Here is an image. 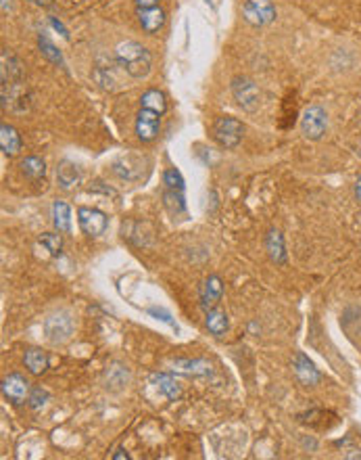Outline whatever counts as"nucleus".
Returning <instances> with one entry per match:
<instances>
[{
	"instance_id": "1",
	"label": "nucleus",
	"mask_w": 361,
	"mask_h": 460,
	"mask_svg": "<svg viewBox=\"0 0 361 460\" xmlns=\"http://www.w3.org/2000/svg\"><path fill=\"white\" fill-rule=\"evenodd\" d=\"M115 59H117L119 67L134 80L146 78L152 67V57L148 53V48L134 40L121 42L115 48Z\"/></svg>"
},
{
	"instance_id": "2",
	"label": "nucleus",
	"mask_w": 361,
	"mask_h": 460,
	"mask_svg": "<svg viewBox=\"0 0 361 460\" xmlns=\"http://www.w3.org/2000/svg\"><path fill=\"white\" fill-rule=\"evenodd\" d=\"M232 94L236 98V103L242 111L246 113H255L259 109V103H261V92L257 88V84L251 80V78H244V76H238L232 80Z\"/></svg>"
},
{
	"instance_id": "3",
	"label": "nucleus",
	"mask_w": 361,
	"mask_h": 460,
	"mask_svg": "<svg viewBox=\"0 0 361 460\" xmlns=\"http://www.w3.org/2000/svg\"><path fill=\"white\" fill-rule=\"evenodd\" d=\"M244 136V126L240 120L232 118V116H222L216 120L213 124V138L220 146L224 149H234L240 144Z\"/></svg>"
},
{
	"instance_id": "4",
	"label": "nucleus",
	"mask_w": 361,
	"mask_h": 460,
	"mask_svg": "<svg viewBox=\"0 0 361 460\" xmlns=\"http://www.w3.org/2000/svg\"><path fill=\"white\" fill-rule=\"evenodd\" d=\"M328 128V113L322 105H309L301 116V132L309 140H320Z\"/></svg>"
},
{
	"instance_id": "5",
	"label": "nucleus",
	"mask_w": 361,
	"mask_h": 460,
	"mask_svg": "<svg viewBox=\"0 0 361 460\" xmlns=\"http://www.w3.org/2000/svg\"><path fill=\"white\" fill-rule=\"evenodd\" d=\"M44 333L46 339L53 345H63L73 335V318L69 312H57L44 320Z\"/></svg>"
},
{
	"instance_id": "6",
	"label": "nucleus",
	"mask_w": 361,
	"mask_h": 460,
	"mask_svg": "<svg viewBox=\"0 0 361 460\" xmlns=\"http://www.w3.org/2000/svg\"><path fill=\"white\" fill-rule=\"evenodd\" d=\"M242 17L253 28H264L276 19V7L272 0H244Z\"/></svg>"
},
{
	"instance_id": "7",
	"label": "nucleus",
	"mask_w": 361,
	"mask_h": 460,
	"mask_svg": "<svg viewBox=\"0 0 361 460\" xmlns=\"http://www.w3.org/2000/svg\"><path fill=\"white\" fill-rule=\"evenodd\" d=\"M161 116L163 113H159L157 109L140 105V111L136 116V136L140 142H152L157 138L161 128Z\"/></svg>"
},
{
	"instance_id": "8",
	"label": "nucleus",
	"mask_w": 361,
	"mask_h": 460,
	"mask_svg": "<svg viewBox=\"0 0 361 460\" xmlns=\"http://www.w3.org/2000/svg\"><path fill=\"white\" fill-rule=\"evenodd\" d=\"M78 222H80V228L88 237H100V234H105V230L109 226L107 214H102L100 210H94V208H80L78 210Z\"/></svg>"
},
{
	"instance_id": "9",
	"label": "nucleus",
	"mask_w": 361,
	"mask_h": 460,
	"mask_svg": "<svg viewBox=\"0 0 361 460\" xmlns=\"http://www.w3.org/2000/svg\"><path fill=\"white\" fill-rule=\"evenodd\" d=\"M292 371H294V377L296 381L303 385V387H316L320 381H322V375L320 371L316 369V364L309 360L305 353H296L294 360H292Z\"/></svg>"
},
{
	"instance_id": "10",
	"label": "nucleus",
	"mask_w": 361,
	"mask_h": 460,
	"mask_svg": "<svg viewBox=\"0 0 361 460\" xmlns=\"http://www.w3.org/2000/svg\"><path fill=\"white\" fill-rule=\"evenodd\" d=\"M30 391H32L30 383L21 375H17V373H13V375L3 379V395L9 402H13L15 406L23 404L30 397Z\"/></svg>"
},
{
	"instance_id": "11",
	"label": "nucleus",
	"mask_w": 361,
	"mask_h": 460,
	"mask_svg": "<svg viewBox=\"0 0 361 460\" xmlns=\"http://www.w3.org/2000/svg\"><path fill=\"white\" fill-rule=\"evenodd\" d=\"M222 295H224L222 278L220 276H209L207 281L200 285V291H198L200 308L202 310H213V308H218V303L222 301Z\"/></svg>"
},
{
	"instance_id": "12",
	"label": "nucleus",
	"mask_w": 361,
	"mask_h": 460,
	"mask_svg": "<svg viewBox=\"0 0 361 460\" xmlns=\"http://www.w3.org/2000/svg\"><path fill=\"white\" fill-rule=\"evenodd\" d=\"M128 383H130V371H128V366H124L119 362L111 364L105 371V377H102V385H105V389H109V391H121L128 387Z\"/></svg>"
},
{
	"instance_id": "13",
	"label": "nucleus",
	"mask_w": 361,
	"mask_h": 460,
	"mask_svg": "<svg viewBox=\"0 0 361 460\" xmlns=\"http://www.w3.org/2000/svg\"><path fill=\"white\" fill-rule=\"evenodd\" d=\"M334 417L336 415H332L330 410H322V408H318V410H309V413L299 415L296 419H299V423H303L307 427L324 431V429H330L332 425H336Z\"/></svg>"
},
{
	"instance_id": "14",
	"label": "nucleus",
	"mask_w": 361,
	"mask_h": 460,
	"mask_svg": "<svg viewBox=\"0 0 361 460\" xmlns=\"http://www.w3.org/2000/svg\"><path fill=\"white\" fill-rule=\"evenodd\" d=\"M136 13H138V23L146 34H157L165 25V11L161 7L144 9V11H136Z\"/></svg>"
},
{
	"instance_id": "15",
	"label": "nucleus",
	"mask_w": 361,
	"mask_h": 460,
	"mask_svg": "<svg viewBox=\"0 0 361 460\" xmlns=\"http://www.w3.org/2000/svg\"><path fill=\"white\" fill-rule=\"evenodd\" d=\"M172 371L186 377H209L213 373L211 364L205 360H174Z\"/></svg>"
},
{
	"instance_id": "16",
	"label": "nucleus",
	"mask_w": 361,
	"mask_h": 460,
	"mask_svg": "<svg viewBox=\"0 0 361 460\" xmlns=\"http://www.w3.org/2000/svg\"><path fill=\"white\" fill-rule=\"evenodd\" d=\"M0 149H3V153H5V155H9V157L17 155V153L21 151V136L9 124L0 126Z\"/></svg>"
},
{
	"instance_id": "17",
	"label": "nucleus",
	"mask_w": 361,
	"mask_h": 460,
	"mask_svg": "<svg viewBox=\"0 0 361 460\" xmlns=\"http://www.w3.org/2000/svg\"><path fill=\"white\" fill-rule=\"evenodd\" d=\"M3 82H19L23 78V67L21 61L11 53L9 48H3Z\"/></svg>"
},
{
	"instance_id": "18",
	"label": "nucleus",
	"mask_w": 361,
	"mask_h": 460,
	"mask_svg": "<svg viewBox=\"0 0 361 460\" xmlns=\"http://www.w3.org/2000/svg\"><path fill=\"white\" fill-rule=\"evenodd\" d=\"M80 178H82L80 168H78L73 162L63 160V162L57 166V180H59V186H61V188H65V190L73 188V186L80 182Z\"/></svg>"
},
{
	"instance_id": "19",
	"label": "nucleus",
	"mask_w": 361,
	"mask_h": 460,
	"mask_svg": "<svg viewBox=\"0 0 361 460\" xmlns=\"http://www.w3.org/2000/svg\"><path fill=\"white\" fill-rule=\"evenodd\" d=\"M266 249L270 253L272 262L276 264H286V247H284V237L280 230H270L266 237Z\"/></svg>"
},
{
	"instance_id": "20",
	"label": "nucleus",
	"mask_w": 361,
	"mask_h": 460,
	"mask_svg": "<svg viewBox=\"0 0 361 460\" xmlns=\"http://www.w3.org/2000/svg\"><path fill=\"white\" fill-rule=\"evenodd\" d=\"M205 325H207L209 333L216 335V337H222L226 335V331L230 329V320H228V314L220 308H213V310H207L205 314Z\"/></svg>"
},
{
	"instance_id": "21",
	"label": "nucleus",
	"mask_w": 361,
	"mask_h": 460,
	"mask_svg": "<svg viewBox=\"0 0 361 460\" xmlns=\"http://www.w3.org/2000/svg\"><path fill=\"white\" fill-rule=\"evenodd\" d=\"M23 362H25V369L32 373V375H44L46 369H48V355L42 351V349H27L25 355H23Z\"/></svg>"
},
{
	"instance_id": "22",
	"label": "nucleus",
	"mask_w": 361,
	"mask_h": 460,
	"mask_svg": "<svg viewBox=\"0 0 361 460\" xmlns=\"http://www.w3.org/2000/svg\"><path fill=\"white\" fill-rule=\"evenodd\" d=\"M163 206L167 208V212L172 216H182L186 212V199H184V190H176V188H165L163 190Z\"/></svg>"
},
{
	"instance_id": "23",
	"label": "nucleus",
	"mask_w": 361,
	"mask_h": 460,
	"mask_svg": "<svg viewBox=\"0 0 361 460\" xmlns=\"http://www.w3.org/2000/svg\"><path fill=\"white\" fill-rule=\"evenodd\" d=\"M150 379H152L154 385H157V387L165 393L167 399L174 402V399H178V397L182 395V385H180L172 375H163V373H161V375H152Z\"/></svg>"
},
{
	"instance_id": "24",
	"label": "nucleus",
	"mask_w": 361,
	"mask_h": 460,
	"mask_svg": "<svg viewBox=\"0 0 361 460\" xmlns=\"http://www.w3.org/2000/svg\"><path fill=\"white\" fill-rule=\"evenodd\" d=\"M53 222L59 232H69L71 230V210L65 201H55L53 203Z\"/></svg>"
},
{
	"instance_id": "25",
	"label": "nucleus",
	"mask_w": 361,
	"mask_h": 460,
	"mask_svg": "<svg viewBox=\"0 0 361 460\" xmlns=\"http://www.w3.org/2000/svg\"><path fill=\"white\" fill-rule=\"evenodd\" d=\"M21 172H23L30 180H42V178L46 176V164H44V160L30 155V157H25V160L21 162Z\"/></svg>"
},
{
	"instance_id": "26",
	"label": "nucleus",
	"mask_w": 361,
	"mask_h": 460,
	"mask_svg": "<svg viewBox=\"0 0 361 460\" xmlns=\"http://www.w3.org/2000/svg\"><path fill=\"white\" fill-rule=\"evenodd\" d=\"M38 44H40V50H42V55H44L46 59H50V61L57 63V65H61V67L65 65V61H63L61 53L57 50V46H55L53 42H50L46 36H40V38H38Z\"/></svg>"
},
{
	"instance_id": "27",
	"label": "nucleus",
	"mask_w": 361,
	"mask_h": 460,
	"mask_svg": "<svg viewBox=\"0 0 361 460\" xmlns=\"http://www.w3.org/2000/svg\"><path fill=\"white\" fill-rule=\"evenodd\" d=\"M40 243L46 247V251H48L50 255H59L61 249H63V237H61L59 232H44V234L40 237Z\"/></svg>"
},
{
	"instance_id": "28",
	"label": "nucleus",
	"mask_w": 361,
	"mask_h": 460,
	"mask_svg": "<svg viewBox=\"0 0 361 460\" xmlns=\"http://www.w3.org/2000/svg\"><path fill=\"white\" fill-rule=\"evenodd\" d=\"M163 184H165V188L184 190V178H182V174H180L176 168H170V170L163 174Z\"/></svg>"
},
{
	"instance_id": "29",
	"label": "nucleus",
	"mask_w": 361,
	"mask_h": 460,
	"mask_svg": "<svg viewBox=\"0 0 361 460\" xmlns=\"http://www.w3.org/2000/svg\"><path fill=\"white\" fill-rule=\"evenodd\" d=\"M27 402H30V406L34 408V410H40V408L48 402V391L42 389V387H34V389L30 391Z\"/></svg>"
},
{
	"instance_id": "30",
	"label": "nucleus",
	"mask_w": 361,
	"mask_h": 460,
	"mask_svg": "<svg viewBox=\"0 0 361 460\" xmlns=\"http://www.w3.org/2000/svg\"><path fill=\"white\" fill-rule=\"evenodd\" d=\"M148 314L150 316H157L159 320H163V322H167V325H172L176 329V322L172 320V316H170L167 310H163V308H148Z\"/></svg>"
},
{
	"instance_id": "31",
	"label": "nucleus",
	"mask_w": 361,
	"mask_h": 460,
	"mask_svg": "<svg viewBox=\"0 0 361 460\" xmlns=\"http://www.w3.org/2000/svg\"><path fill=\"white\" fill-rule=\"evenodd\" d=\"M136 11H144V9H154L159 7V0H134Z\"/></svg>"
},
{
	"instance_id": "32",
	"label": "nucleus",
	"mask_w": 361,
	"mask_h": 460,
	"mask_svg": "<svg viewBox=\"0 0 361 460\" xmlns=\"http://www.w3.org/2000/svg\"><path fill=\"white\" fill-rule=\"evenodd\" d=\"M50 23H53V28H55V30H59V32H61V34H63L65 38H69L67 30H65V28H63V25H61V23H59V21H57L55 17H50Z\"/></svg>"
},
{
	"instance_id": "33",
	"label": "nucleus",
	"mask_w": 361,
	"mask_h": 460,
	"mask_svg": "<svg viewBox=\"0 0 361 460\" xmlns=\"http://www.w3.org/2000/svg\"><path fill=\"white\" fill-rule=\"evenodd\" d=\"M355 197H357V201L361 203V176L355 180Z\"/></svg>"
},
{
	"instance_id": "34",
	"label": "nucleus",
	"mask_w": 361,
	"mask_h": 460,
	"mask_svg": "<svg viewBox=\"0 0 361 460\" xmlns=\"http://www.w3.org/2000/svg\"><path fill=\"white\" fill-rule=\"evenodd\" d=\"M30 3H34L38 7H53V0H30Z\"/></svg>"
},
{
	"instance_id": "35",
	"label": "nucleus",
	"mask_w": 361,
	"mask_h": 460,
	"mask_svg": "<svg viewBox=\"0 0 361 460\" xmlns=\"http://www.w3.org/2000/svg\"><path fill=\"white\" fill-rule=\"evenodd\" d=\"M113 458H115V460H128L130 456H128L124 450H119V454H113Z\"/></svg>"
},
{
	"instance_id": "36",
	"label": "nucleus",
	"mask_w": 361,
	"mask_h": 460,
	"mask_svg": "<svg viewBox=\"0 0 361 460\" xmlns=\"http://www.w3.org/2000/svg\"><path fill=\"white\" fill-rule=\"evenodd\" d=\"M9 7H11L9 0H3V11H5V13H7V9H9Z\"/></svg>"
},
{
	"instance_id": "37",
	"label": "nucleus",
	"mask_w": 361,
	"mask_h": 460,
	"mask_svg": "<svg viewBox=\"0 0 361 460\" xmlns=\"http://www.w3.org/2000/svg\"><path fill=\"white\" fill-rule=\"evenodd\" d=\"M347 458H361V450L355 452V454H347Z\"/></svg>"
}]
</instances>
